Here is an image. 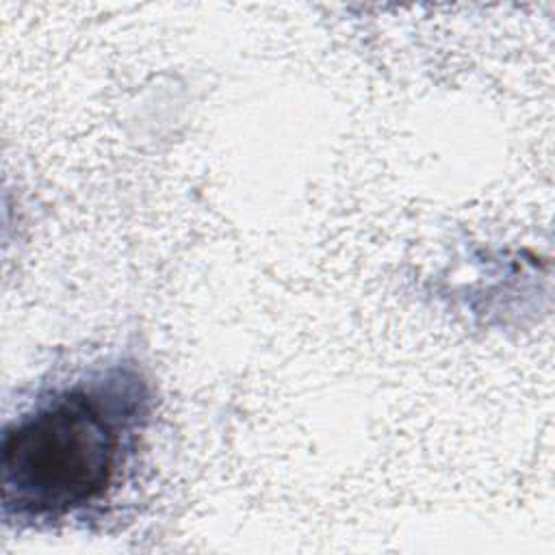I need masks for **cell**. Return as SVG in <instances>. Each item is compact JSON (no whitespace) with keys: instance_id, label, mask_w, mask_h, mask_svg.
Returning <instances> with one entry per match:
<instances>
[{"instance_id":"cell-1","label":"cell","mask_w":555,"mask_h":555,"mask_svg":"<svg viewBox=\"0 0 555 555\" xmlns=\"http://www.w3.org/2000/svg\"><path fill=\"white\" fill-rule=\"evenodd\" d=\"M145 412V384L124 369L35 401L4 427V520H61L100 501L115 483Z\"/></svg>"}]
</instances>
